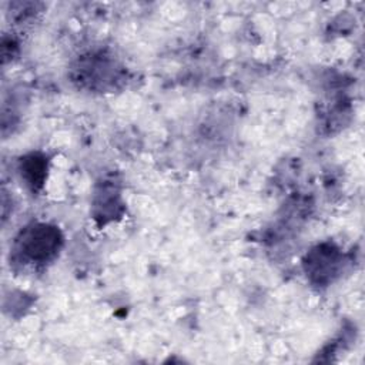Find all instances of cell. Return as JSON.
I'll return each instance as SVG.
<instances>
[{"mask_svg": "<svg viewBox=\"0 0 365 365\" xmlns=\"http://www.w3.org/2000/svg\"><path fill=\"white\" fill-rule=\"evenodd\" d=\"M61 237L57 228L36 224L26 228L17 238V252L29 262H47L60 250Z\"/></svg>", "mask_w": 365, "mask_h": 365, "instance_id": "6da1fadb", "label": "cell"}, {"mask_svg": "<svg viewBox=\"0 0 365 365\" xmlns=\"http://www.w3.org/2000/svg\"><path fill=\"white\" fill-rule=\"evenodd\" d=\"M338 254L331 247H317L312 250L305 259L307 274L318 284L329 281L336 272Z\"/></svg>", "mask_w": 365, "mask_h": 365, "instance_id": "7a4b0ae2", "label": "cell"}]
</instances>
